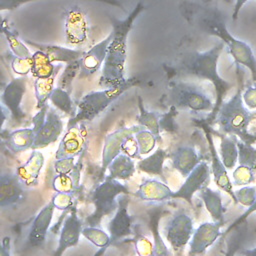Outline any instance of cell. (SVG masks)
Wrapping results in <instances>:
<instances>
[{"instance_id": "6da1fadb", "label": "cell", "mask_w": 256, "mask_h": 256, "mask_svg": "<svg viewBox=\"0 0 256 256\" xmlns=\"http://www.w3.org/2000/svg\"><path fill=\"white\" fill-rule=\"evenodd\" d=\"M145 10L143 2H138L124 19L112 17L113 38L109 44L102 68L99 85L105 88L119 86L128 79L125 78V64L127 59V38L135 20Z\"/></svg>"}, {"instance_id": "7a4b0ae2", "label": "cell", "mask_w": 256, "mask_h": 256, "mask_svg": "<svg viewBox=\"0 0 256 256\" xmlns=\"http://www.w3.org/2000/svg\"><path fill=\"white\" fill-rule=\"evenodd\" d=\"M224 48L225 43L221 41L206 51L186 52L178 61L177 70L181 75L195 77L200 80H207L213 84L216 100L214 110L211 113L212 118L216 116L223 103V98L231 86L227 81L220 77L217 70L218 60Z\"/></svg>"}, {"instance_id": "3957f363", "label": "cell", "mask_w": 256, "mask_h": 256, "mask_svg": "<svg viewBox=\"0 0 256 256\" xmlns=\"http://www.w3.org/2000/svg\"><path fill=\"white\" fill-rule=\"evenodd\" d=\"M244 104L239 89L228 101L222 103L216 114V122L224 134L236 136L244 142L253 144L256 142V137L248 132V127L255 113Z\"/></svg>"}, {"instance_id": "277c9868", "label": "cell", "mask_w": 256, "mask_h": 256, "mask_svg": "<svg viewBox=\"0 0 256 256\" xmlns=\"http://www.w3.org/2000/svg\"><path fill=\"white\" fill-rule=\"evenodd\" d=\"M201 25L208 34L217 36L225 43L235 63L248 68L251 72L252 80L256 84V58L251 47L246 42L232 36L222 18L215 13L211 14L209 17H205L201 21Z\"/></svg>"}, {"instance_id": "5b68a950", "label": "cell", "mask_w": 256, "mask_h": 256, "mask_svg": "<svg viewBox=\"0 0 256 256\" xmlns=\"http://www.w3.org/2000/svg\"><path fill=\"white\" fill-rule=\"evenodd\" d=\"M137 83V78H131L119 86L106 88L101 91H93L86 94L80 100L76 114L73 115V117L68 121L67 128L78 123L93 120L110 104L118 99L125 91L129 90Z\"/></svg>"}, {"instance_id": "8992f818", "label": "cell", "mask_w": 256, "mask_h": 256, "mask_svg": "<svg viewBox=\"0 0 256 256\" xmlns=\"http://www.w3.org/2000/svg\"><path fill=\"white\" fill-rule=\"evenodd\" d=\"M168 101L177 109L195 113L213 112L215 103L211 96L201 86L187 81L174 82L169 89Z\"/></svg>"}, {"instance_id": "52a82bcc", "label": "cell", "mask_w": 256, "mask_h": 256, "mask_svg": "<svg viewBox=\"0 0 256 256\" xmlns=\"http://www.w3.org/2000/svg\"><path fill=\"white\" fill-rule=\"evenodd\" d=\"M122 194H130L128 187L119 180L106 176L92 192L91 201L94 204V211L86 219L88 226L98 227L104 217L112 214L118 207L116 198Z\"/></svg>"}, {"instance_id": "ba28073f", "label": "cell", "mask_w": 256, "mask_h": 256, "mask_svg": "<svg viewBox=\"0 0 256 256\" xmlns=\"http://www.w3.org/2000/svg\"><path fill=\"white\" fill-rule=\"evenodd\" d=\"M26 78L24 76L13 78L4 88L2 92V108L10 113L15 123H21L26 114L21 108L23 96L26 91Z\"/></svg>"}, {"instance_id": "9c48e42d", "label": "cell", "mask_w": 256, "mask_h": 256, "mask_svg": "<svg viewBox=\"0 0 256 256\" xmlns=\"http://www.w3.org/2000/svg\"><path fill=\"white\" fill-rule=\"evenodd\" d=\"M193 232V221L191 217L184 212H179L169 221L165 236L171 248L177 252L185 248L191 240Z\"/></svg>"}, {"instance_id": "30bf717a", "label": "cell", "mask_w": 256, "mask_h": 256, "mask_svg": "<svg viewBox=\"0 0 256 256\" xmlns=\"http://www.w3.org/2000/svg\"><path fill=\"white\" fill-rule=\"evenodd\" d=\"M211 168L206 161H201L186 177L180 188L173 192L172 199H183L192 204V197L195 192L207 186L210 181Z\"/></svg>"}, {"instance_id": "8fae6325", "label": "cell", "mask_w": 256, "mask_h": 256, "mask_svg": "<svg viewBox=\"0 0 256 256\" xmlns=\"http://www.w3.org/2000/svg\"><path fill=\"white\" fill-rule=\"evenodd\" d=\"M87 146V132L82 123L67 128L55 153V158L79 156Z\"/></svg>"}, {"instance_id": "7c38bea8", "label": "cell", "mask_w": 256, "mask_h": 256, "mask_svg": "<svg viewBox=\"0 0 256 256\" xmlns=\"http://www.w3.org/2000/svg\"><path fill=\"white\" fill-rule=\"evenodd\" d=\"M113 38V31L100 42L91 47L80 58V72L78 77L80 79L88 78L95 74L104 64L109 44Z\"/></svg>"}, {"instance_id": "4fadbf2b", "label": "cell", "mask_w": 256, "mask_h": 256, "mask_svg": "<svg viewBox=\"0 0 256 256\" xmlns=\"http://www.w3.org/2000/svg\"><path fill=\"white\" fill-rule=\"evenodd\" d=\"M139 129V126L123 127L106 136L102 151V163L100 173L101 176L104 175L105 171L108 169V166L113 161V159L122 153L123 144L126 139L129 136L135 134Z\"/></svg>"}, {"instance_id": "5bb4252c", "label": "cell", "mask_w": 256, "mask_h": 256, "mask_svg": "<svg viewBox=\"0 0 256 256\" xmlns=\"http://www.w3.org/2000/svg\"><path fill=\"white\" fill-rule=\"evenodd\" d=\"M89 24L85 13L79 7H72L65 18L66 41L72 45H79L87 40Z\"/></svg>"}, {"instance_id": "9a60e30c", "label": "cell", "mask_w": 256, "mask_h": 256, "mask_svg": "<svg viewBox=\"0 0 256 256\" xmlns=\"http://www.w3.org/2000/svg\"><path fill=\"white\" fill-rule=\"evenodd\" d=\"M126 195H120L116 213L109 223L110 245L132 234V217L128 213L129 200Z\"/></svg>"}, {"instance_id": "2e32d148", "label": "cell", "mask_w": 256, "mask_h": 256, "mask_svg": "<svg viewBox=\"0 0 256 256\" xmlns=\"http://www.w3.org/2000/svg\"><path fill=\"white\" fill-rule=\"evenodd\" d=\"M63 131V122L59 114L52 108H48L45 122L36 134L35 142L32 146L33 150L44 148L54 143Z\"/></svg>"}, {"instance_id": "e0dca14e", "label": "cell", "mask_w": 256, "mask_h": 256, "mask_svg": "<svg viewBox=\"0 0 256 256\" xmlns=\"http://www.w3.org/2000/svg\"><path fill=\"white\" fill-rule=\"evenodd\" d=\"M80 234H82V223L77 216V210L74 206L70 211L65 221L63 222L62 230L59 237L58 247L54 253L56 256L62 255L68 248L77 245Z\"/></svg>"}, {"instance_id": "ac0fdd59", "label": "cell", "mask_w": 256, "mask_h": 256, "mask_svg": "<svg viewBox=\"0 0 256 256\" xmlns=\"http://www.w3.org/2000/svg\"><path fill=\"white\" fill-rule=\"evenodd\" d=\"M25 185L16 173H3L0 178V206L18 204L24 199Z\"/></svg>"}, {"instance_id": "d6986e66", "label": "cell", "mask_w": 256, "mask_h": 256, "mask_svg": "<svg viewBox=\"0 0 256 256\" xmlns=\"http://www.w3.org/2000/svg\"><path fill=\"white\" fill-rule=\"evenodd\" d=\"M221 222H205L202 223L194 232L190 240L189 254L203 253L210 247L221 235Z\"/></svg>"}, {"instance_id": "ffe728a7", "label": "cell", "mask_w": 256, "mask_h": 256, "mask_svg": "<svg viewBox=\"0 0 256 256\" xmlns=\"http://www.w3.org/2000/svg\"><path fill=\"white\" fill-rule=\"evenodd\" d=\"M204 129H205V134H206V138L208 141V146L211 154V172L213 174L214 182L221 190L229 194V196L233 199L234 203H237L235 191H233V187H232V182L228 177V173L226 170L227 168L223 164L221 157H219L216 151L210 132L206 130V127H204Z\"/></svg>"}, {"instance_id": "44dd1931", "label": "cell", "mask_w": 256, "mask_h": 256, "mask_svg": "<svg viewBox=\"0 0 256 256\" xmlns=\"http://www.w3.org/2000/svg\"><path fill=\"white\" fill-rule=\"evenodd\" d=\"M54 209L55 206L51 200L34 218L28 235V244L30 247H41L45 242L48 229L52 221Z\"/></svg>"}, {"instance_id": "7402d4cb", "label": "cell", "mask_w": 256, "mask_h": 256, "mask_svg": "<svg viewBox=\"0 0 256 256\" xmlns=\"http://www.w3.org/2000/svg\"><path fill=\"white\" fill-rule=\"evenodd\" d=\"M25 43L44 52L52 63H68L70 61L80 59L85 53L80 49H72L67 48L55 44H45V43H37L31 40H25Z\"/></svg>"}, {"instance_id": "603a6c76", "label": "cell", "mask_w": 256, "mask_h": 256, "mask_svg": "<svg viewBox=\"0 0 256 256\" xmlns=\"http://www.w3.org/2000/svg\"><path fill=\"white\" fill-rule=\"evenodd\" d=\"M44 165V156L41 152L34 150L27 162L16 169V174L25 187H34L38 184L39 174Z\"/></svg>"}, {"instance_id": "cb8c5ba5", "label": "cell", "mask_w": 256, "mask_h": 256, "mask_svg": "<svg viewBox=\"0 0 256 256\" xmlns=\"http://www.w3.org/2000/svg\"><path fill=\"white\" fill-rule=\"evenodd\" d=\"M173 191L165 183L156 179H147L142 182L135 196L144 201L161 202L168 199H172Z\"/></svg>"}, {"instance_id": "d4e9b609", "label": "cell", "mask_w": 256, "mask_h": 256, "mask_svg": "<svg viewBox=\"0 0 256 256\" xmlns=\"http://www.w3.org/2000/svg\"><path fill=\"white\" fill-rule=\"evenodd\" d=\"M200 162V156L192 146L178 147L172 154L173 167L183 177H187Z\"/></svg>"}, {"instance_id": "484cf974", "label": "cell", "mask_w": 256, "mask_h": 256, "mask_svg": "<svg viewBox=\"0 0 256 256\" xmlns=\"http://www.w3.org/2000/svg\"><path fill=\"white\" fill-rule=\"evenodd\" d=\"M199 196L201 197L206 210L209 212L213 221L224 222V206L222 202V196L219 191H215L208 186L203 187Z\"/></svg>"}, {"instance_id": "4316f807", "label": "cell", "mask_w": 256, "mask_h": 256, "mask_svg": "<svg viewBox=\"0 0 256 256\" xmlns=\"http://www.w3.org/2000/svg\"><path fill=\"white\" fill-rule=\"evenodd\" d=\"M108 177L117 180H127L130 179L135 173L136 166L132 157L125 153H121L113 159L108 166Z\"/></svg>"}, {"instance_id": "83f0119b", "label": "cell", "mask_w": 256, "mask_h": 256, "mask_svg": "<svg viewBox=\"0 0 256 256\" xmlns=\"http://www.w3.org/2000/svg\"><path fill=\"white\" fill-rule=\"evenodd\" d=\"M36 132L33 128H23L15 130L8 134L7 144L14 152H22L32 149L35 142Z\"/></svg>"}, {"instance_id": "f1b7e54d", "label": "cell", "mask_w": 256, "mask_h": 256, "mask_svg": "<svg viewBox=\"0 0 256 256\" xmlns=\"http://www.w3.org/2000/svg\"><path fill=\"white\" fill-rule=\"evenodd\" d=\"M168 156V153L164 149L158 148L152 155L140 159L137 162V168L142 172L151 175H156L164 179L163 164Z\"/></svg>"}, {"instance_id": "f546056e", "label": "cell", "mask_w": 256, "mask_h": 256, "mask_svg": "<svg viewBox=\"0 0 256 256\" xmlns=\"http://www.w3.org/2000/svg\"><path fill=\"white\" fill-rule=\"evenodd\" d=\"M62 66L60 64H53L48 56L37 50L33 53V66L31 73L36 78H47L55 73H58Z\"/></svg>"}, {"instance_id": "4dcf8cb0", "label": "cell", "mask_w": 256, "mask_h": 256, "mask_svg": "<svg viewBox=\"0 0 256 256\" xmlns=\"http://www.w3.org/2000/svg\"><path fill=\"white\" fill-rule=\"evenodd\" d=\"M138 106H139V115L137 116V121L140 126L145 127L147 130L152 132L156 139L157 142L161 143L162 142V137L160 136V118L161 114L159 112L155 111H147L142 104V100L139 97L138 98Z\"/></svg>"}, {"instance_id": "1f68e13d", "label": "cell", "mask_w": 256, "mask_h": 256, "mask_svg": "<svg viewBox=\"0 0 256 256\" xmlns=\"http://www.w3.org/2000/svg\"><path fill=\"white\" fill-rule=\"evenodd\" d=\"M163 209L162 207H155L150 213V220H149V227L151 230V234L153 236V243H154V255H168L169 251L167 246L165 245L162 237L159 233V220L162 216Z\"/></svg>"}, {"instance_id": "d6a6232c", "label": "cell", "mask_w": 256, "mask_h": 256, "mask_svg": "<svg viewBox=\"0 0 256 256\" xmlns=\"http://www.w3.org/2000/svg\"><path fill=\"white\" fill-rule=\"evenodd\" d=\"M220 157L227 169H232L238 162V147L236 136L221 135Z\"/></svg>"}, {"instance_id": "836d02e7", "label": "cell", "mask_w": 256, "mask_h": 256, "mask_svg": "<svg viewBox=\"0 0 256 256\" xmlns=\"http://www.w3.org/2000/svg\"><path fill=\"white\" fill-rule=\"evenodd\" d=\"M80 163V162H79ZM77 164L76 168L70 174H57L52 180V188L56 192H64V193H73L79 184V171Z\"/></svg>"}, {"instance_id": "e575fe53", "label": "cell", "mask_w": 256, "mask_h": 256, "mask_svg": "<svg viewBox=\"0 0 256 256\" xmlns=\"http://www.w3.org/2000/svg\"><path fill=\"white\" fill-rule=\"evenodd\" d=\"M57 73L53 74L50 77L47 78H36L34 82V88H35V96L37 100V107L41 108L46 105L47 100L50 98V95L52 94L55 83Z\"/></svg>"}, {"instance_id": "d590c367", "label": "cell", "mask_w": 256, "mask_h": 256, "mask_svg": "<svg viewBox=\"0 0 256 256\" xmlns=\"http://www.w3.org/2000/svg\"><path fill=\"white\" fill-rule=\"evenodd\" d=\"M1 30H2V33L5 35L9 48L14 56L21 57V58H29L33 56V54H31L28 47L24 44V41L20 40L17 33L9 30V28L6 26L4 21L2 22Z\"/></svg>"}, {"instance_id": "8d00e7d4", "label": "cell", "mask_w": 256, "mask_h": 256, "mask_svg": "<svg viewBox=\"0 0 256 256\" xmlns=\"http://www.w3.org/2000/svg\"><path fill=\"white\" fill-rule=\"evenodd\" d=\"M238 147L239 165H245L256 171V148L251 143H247L236 137Z\"/></svg>"}, {"instance_id": "74e56055", "label": "cell", "mask_w": 256, "mask_h": 256, "mask_svg": "<svg viewBox=\"0 0 256 256\" xmlns=\"http://www.w3.org/2000/svg\"><path fill=\"white\" fill-rule=\"evenodd\" d=\"M80 72V59H76L66 63V66L58 78L57 87L66 90L71 93L72 91V82L77 74Z\"/></svg>"}, {"instance_id": "f35d334b", "label": "cell", "mask_w": 256, "mask_h": 256, "mask_svg": "<svg viewBox=\"0 0 256 256\" xmlns=\"http://www.w3.org/2000/svg\"><path fill=\"white\" fill-rule=\"evenodd\" d=\"M49 100L58 110L65 114L70 115L74 111L73 101L70 97V93L62 88L56 87L50 95Z\"/></svg>"}, {"instance_id": "ab89813d", "label": "cell", "mask_w": 256, "mask_h": 256, "mask_svg": "<svg viewBox=\"0 0 256 256\" xmlns=\"http://www.w3.org/2000/svg\"><path fill=\"white\" fill-rule=\"evenodd\" d=\"M82 235L92 244L102 249L110 245V235L96 226H87L82 229Z\"/></svg>"}, {"instance_id": "60d3db41", "label": "cell", "mask_w": 256, "mask_h": 256, "mask_svg": "<svg viewBox=\"0 0 256 256\" xmlns=\"http://www.w3.org/2000/svg\"><path fill=\"white\" fill-rule=\"evenodd\" d=\"M134 136L138 143L140 155H146L154 149L157 139H156L155 135L152 132H150L149 130L140 128L134 134Z\"/></svg>"}, {"instance_id": "b9f144b4", "label": "cell", "mask_w": 256, "mask_h": 256, "mask_svg": "<svg viewBox=\"0 0 256 256\" xmlns=\"http://www.w3.org/2000/svg\"><path fill=\"white\" fill-rule=\"evenodd\" d=\"M36 1H43V0H0V11L1 12L12 11L23 5H26L31 2H36ZM90 1H96V2L105 3L112 6L123 8L121 2L118 0H90Z\"/></svg>"}, {"instance_id": "7bdbcfd3", "label": "cell", "mask_w": 256, "mask_h": 256, "mask_svg": "<svg viewBox=\"0 0 256 256\" xmlns=\"http://www.w3.org/2000/svg\"><path fill=\"white\" fill-rule=\"evenodd\" d=\"M254 170L245 165H239L233 171V184L236 186H245L255 180Z\"/></svg>"}, {"instance_id": "ee69618b", "label": "cell", "mask_w": 256, "mask_h": 256, "mask_svg": "<svg viewBox=\"0 0 256 256\" xmlns=\"http://www.w3.org/2000/svg\"><path fill=\"white\" fill-rule=\"evenodd\" d=\"M235 196L237 203L249 207L256 200V187L245 185L242 188L235 191Z\"/></svg>"}, {"instance_id": "f6af8a7d", "label": "cell", "mask_w": 256, "mask_h": 256, "mask_svg": "<svg viewBox=\"0 0 256 256\" xmlns=\"http://www.w3.org/2000/svg\"><path fill=\"white\" fill-rule=\"evenodd\" d=\"M33 66V56L29 58H21L14 56L11 60V68L13 72L18 75L26 76L28 73H31Z\"/></svg>"}, {"instance_id": "bcb514c9", "label": "cell", "mask_w": 256, "mask_h": 256, "mask_svg": "<svg viewBox=\"0 0 256 256\" xmlns=\"http://www.w3.org/2000/svg\"><path fill=\"white\" fill-rule=\"evenodd\" d=\"M52 202L56 209L62 211H70L74 205V199L71 193H64V192H57L52 197Z\"/></svg>"}, {"instance_id": "7dc6e473", "label": "cell", "mask_w": 256, "mask_h": 256, "mask_svg": "<svg viewBox=\"0 0 256 256\" xmlns=\"http://www.w3.org/2000/svg\"><path fill=\"white\" fill-rule=\"evenodd\" d=\"M135 250L140 256L154 255V243L144 235H137L135 238Z\"/></svg>"}, {"instance_id": "c3c4849f", "label": "cell", "mask_w": 256, "mask_h": 256, "mask_svg": "<svg viewBox=\"0 0 256 256\" xmlns=\"http://www.w3.org/2000/svg\"><path fill=\"white\" fill-rule=\"evenodd\" d=\"M75 157H65L56 159L54 163V169L56 174H70L76 168Z\"/></svg>"}, {"instance_id": "681fc988", "label": "cell", "mask_w": 256, "mask_h": 256, "mask_svg": "<svg viewBox=\"0 0 256 256\" xmlns=\"http://www.w3.org/2000/svg\"><path fill=\"white\" fill-rule=\"evenodd\" d=\"M177 114V108L175 106H170V111L166 114H161L160 118V128L168 132L176 130V125L174 117Z\"/></svg>"}, {"instance_id": "f907efd6", "label": "cell", "mask_w": 256, "mask_h": 256, "mask_svg": "<svg viewBox=\"0 0 256 256\" xmlns=\"http://www.w3.org/2000/svg\"><path fill=\"white\" fill-rule=\"evenodd\" d=\"M122 153L127 154L128 156L132 157V158H139L140 157V153H139V147H138V143L137 140L133 135L129 136L126 141L123 144V148H122Z\"/></svg>"}, {"instance_id": "816d5d0a", "label": "cell", "mask_w": 256, "mask_h": 256, "mask_svg": "<svg viewBox=\"0 0 256 256\" xmlns=\"http://www.w3.org/2000/svg\"><path fill=\"white\" fill-rule=\"evenodd\" d=\"M243 101L249 109H256V84L248 87L242 94Z\"/></svg>"}, {"instance_id": "f5cc1de1", "label": "cell", "mask_w": 256, "mask_h": 256, "mask_svg": "<svg viewBox=\"0 0 256 256\" xmlns=\"http://www.w3.org/2000/svg\"><path fill=\"white\" fill-rule=\"evenodd\" d=\"M256 211V200L254 201V203L251 205V206H249L248 208H247V210L239 217V218H237L235 221H234V223L228 228V230H227V232L228 231H230L231 229H233L234 227H236V226H238V225H240V224H242L247 218H248V216L249 215H251L253 212H255Z\"/></svg>"}, {"instance_id": "db71d44e", "label": "cell", "mask_w": 256, "mask_h": 256, "mask_svg": "<svg viewBox=\"0 0 256 256\" xmlns=\"http://www.w3.org/2000/svg\"><path fill=\"white\" fill-rule=\"evenodd\" d=\"M9 247H10V237L6 236L3 238L2 247H1V256H9Z\"/></svg>"}, {"instance_id": "11a10c76", "label": "cell", "mask_w": 256, "mask_h": 256, "mask_svg": "<svg viewBox=\"0 0 256 256\" xmlns=\"http://www.w3.org/2000/svg\"><path fill=\"white\" fill-rule=\"evenodd\" d=\"M248 0H236L235 1V5H234V9H233V14H232V18L233 20H236L238 17V14L240 12V9L243 7V5L247 2Z\"/></svg>"}, {"instance_id": "9f6ffc18", "label": "cell", "mask_w": 256, "mask_h": 256, "mask_svg": "<svg viewBox=\"0 0 256 256\" xmlns=\"http://www.w3.org/2000/svg\"><path fill=\"white\" fill-rule=\"evenodd\" d=\"M243 254L249 255V256H251V255H256V246H255L254 248H252V249H248V250L243 251Z\"/></svg>"}, {"instance_id": "6f0895ef", "label": "cell", "mask_w": 256, "mask_h": 256, "mask_svg": "<svg viewBox=\"0 0 256 256\" xmlns=\"http://www.w3.org/2000/svg\"><path fill=\"white\" fill-rule=\"evenodd\" d=\"M254 135H255V137H256V132H255V133H254Z\"/></svg>"}]
</instances>
